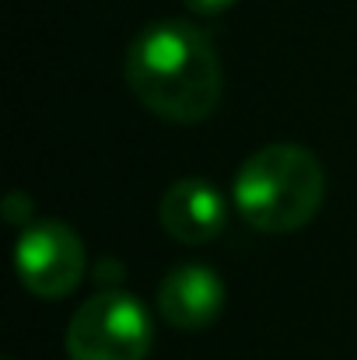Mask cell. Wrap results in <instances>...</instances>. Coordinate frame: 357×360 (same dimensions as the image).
I'll use <instances>...</instances> for the list:
<instances>
[{
  "mask_svg": "<svg viewBox=\"0 0 357 360\" xmlns=\"http://www.w3.org/2000/svg\"><path fill=\"white\" fill-rule=\"evenodd\" d=\"M225 304H228L225 280L200 262L175 266L158 287V311L179 333H196L214 326Z\"/></svg>",
  "mask_w": 357,
  "mask_h": 360,
  "instance_id": "5b68a950",
  "label": "cell"
},
{
  "mask_svg": "<svg viewBox=\"0 0 357 360\" xmlns=\"http://www.w3.org/2000/svg\"><path fill=\"white\" fill-rule=\"evenodd\" d=\"M14 266L28 294L42 301H60L81 287L84 269H88V248L70 224L35 221L18 238Z\"/></svg>",
  "mask_w": 357,
  "mask_h": 360,
  "instance_id": "277c9868",
  "label": "cell"
},
{
  "mask_svg": "<svg viewBox=\"0 0 357 360\" xmlns=\"http://www.w3.org/2000/svg\"><path fill=\"white\" fill-rule=\"evenodd\" d=\"M158 221L165 235L182 245H207L228 224V203L207 179H179L165 189L158 203Z\"/></svg>",
  "mask_w": 357,
  "mask_h": 360,
  "instance_id": "8992f818",
  "label": "cell"
},
{
  "mask_svg": "<svg viewBox=\"0 0 357 360\" xmlns=\"http://www.w3.org/2000/svg\"><path fill=\"white\" fill-rule=\"evenodd\" d=\"M7 360H14V357H7Z\"/></svg>",
  "mask_w": 357,
  "mask_h": 360,
  "instance_id": "ba28073f",
  "label": "cell"
},
{
  "mask_svg": "<svg viewBox=\"0 0 357 360\" xmlns=\"http://www.w3.org/2000/svg\"><path fill=\"white\" fill-rule=\"evenodd\" d=\"M232 196L242 221L256 231L291 235L319 214L326 172L301 143H266L238 168Z\"/></svg>",
  "mask_w": 357,
  "mask_h": 360,
  "instance_id": "7a4b0ae2",
  "label": "cell"
},
{
  "mask_svg": "<svg viewBox=\"0 0 357 360\" xmlns=\"http://www.w3.org/2000/svg\"><path fill=\"white\" fill-rule=\"evenodd\" d=\"M154 326L147 308L126 290H99L67 326L70 360H147Z\"/></svg>",
  "mask_w": 357,
  "mask_h": 360,
  "instance_id": "3957f363",
  "label": "cell"
},
{
  "mask_svg": "<svg viewBox=\"0 0 357 360\" xmlns=\"http://www.w3.org/2000/svg\"><path fill=\"white\" fill-rule=\"evenodd\" d=\"M126 84L144 109L168 122H203L221 102L225 70L214 42L189 21L165 18L140 28L123 63Z\"/></svg>",
  "mask_w": 357,
  "mask_h": 360,
  "instance_id": "6da1fadb",
  "label": "cell"
},
{
  "mask_svg": "<svg viewBox=\"0 0 357 360\" xmlns=\"http://www.w3.org/2000/svg\"><path fill=\"white\" fill-rule=\"evenodd\" d=\"M238 0H186V7L189 11H196V14H207V18H214V14H225V11H232Z\"/></svg>",
  "mask_w": 357,
  "mask_h": 360,
  "instance_id": "52a82bcc",
  "label": "cell"
}]
</instances>
